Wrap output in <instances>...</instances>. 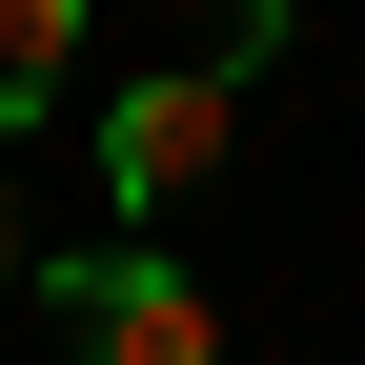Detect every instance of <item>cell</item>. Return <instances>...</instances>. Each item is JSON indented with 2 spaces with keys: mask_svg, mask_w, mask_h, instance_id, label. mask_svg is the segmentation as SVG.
Wrapping results in <instances>:
<instances>
[{
  "mask_svg": "<svg viewBox=\"0 0 365 365\" xmlns=\"http://www.w3.org/2000/svg\"><path fill=\"white\" fill-rule=\"evenodd\" d=\"M81 163H102V203H122V223L203 203V182L244 163V81H223V61H163V81H102V122H81Z\"/></svg>",
  "mask_w": 365,
  "mask_h": 365,
  "instance_id": "6da1fadb",
  "label": "cell"
},
{
  "mask_svg": "<svg viewBox=\"0 0 365 365\" xmlns=\"http://www.w3.org/2000/svg\"><path fill=\"white\" fill-rule=\"evenodd\" d=\"M203 61H223V81H264V61H284V0H203Z\"/></svg>",
  "mask_w": 365,
  "mask_h": 365,
  "instance_id": "277c9868",
  "label": "cell"
},
{
  "mask_svg": "<svg viewBox=\"0 0 365 365\" xmlns=\"http://www.w3.org/2000/svg\"><path fill=\"white\" fill-rule=\"evenodd\" d=\"M0 284H41V244H21V182H0Z\"/></svg>",
  "mask_w": 365,
  "mask_h": 365,
  "instance_id": "5b68a950",
  "label": "cell"
},
{
  "mask_svg": "<svg viewBox=\"0 0 365 365\" xmlns=\"http://www.w3.org/2000/svg\"><path fill=\"white\" fill-rule=\"evenodd\" d=\"M81 102V0H0V143Z\"/></svg>",
  "mask_w": 365,
  "mask_h": 365,
  "instance_id": "3957f363",
  "label": "cell"
},
{
  "mask_svg": "<svg viewBox=\"0 0 365 365\" xmlns=\"http://www.w3.org/2000/svg\"><path fill=\"white\" fill-rule=\"evenodd\" d=\"M41 304H61V345H81V365H223L203 284H182L163 244H102V264H41Z\"/></svg>",
  "mask_w": 365,
  "mask_h": 365,
  "instance_id": "7a4b0ae2",
  "label": "cell"
}]
</instances>
